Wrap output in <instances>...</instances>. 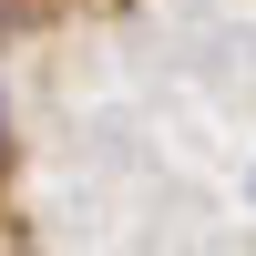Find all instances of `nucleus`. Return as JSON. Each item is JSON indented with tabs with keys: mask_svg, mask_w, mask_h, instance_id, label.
<instances>
[{
	"mask_svg": "<svg viewBox=\"0 0 256 256\" xmlns=\"http://www.w3.org/2000/svg\"><path fill=\"white\" fill-rule=\"evenodd\" d=\"M10 154H20V134H10V102H0V174H10Z\"/></svg>",
	"mask_w": 256,
	"mask_h": 256,
	"instance_id": "obj_1",
	"label": "nucleus"
}]
</instances>
